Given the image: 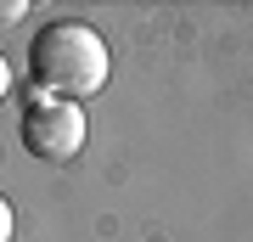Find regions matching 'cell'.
I'll list each match as a JSON object with an SVG mask.
<instances>
[{
  "label": "cell",
  "mask_w": 253,
  "mask_h": 242,
  "mask_svg": "<svg viewBox=\"0 0 253 242\" xmlns=\"http://www.w3.org/2000/svg\"><path fill=\"white\" fill-rule=\"evenodd\" d=\"M23 146H28V158H45V163L79 158V146H84L79 101H34L23 113Z\"/></svg>",
  "instance_id": "obj_2"
},
{
  "label": "cell",
  "mask_w": 253,
  "mask_h": 242,
  "mask_svg": "<svg viewBox=\"0 0 253 242\" xmlns=\"http://www.w3.org/2000/svg\"><path fill=\"white\" fill-rule=\"evenodd\" d=\"M28 73H34L40 90H56V101H79V96H96L107 85L113 56H107V40L90 23L56 17L28 45Z\"/></svg>",
  "instance_id": "obj_1"
},
{
  "label": "cell",
  "mask_w": 253,
  "mask_h": 242,
  "mask_svg": "<svg viewBox=\"0 0 253 242\" xmlns=\"http://www.w3.org/2000/svg\"><path fill=\"white\" fill-rule=\"evenodd\" d=\"M23 11H28V6H23V0H0V23H17V17H23Z\"/></svg>",
  "instance_id": "obj_4"
},
{
  "label": "cell",
  "mask_w": 253,
  "mask_h": 242,
  "mask_svg": "<svg viewBox=\"0 0 253 242\" xmlns=\"http://www.w3.org/2000/svg\"><path fill=\"white\" fill-rule=\"evenodd\" d=\"M11 231H17V214H11V203L0 197V242H11Z\"/></svg>",
  "instance_id": "obj_3"
},
{
  "label": "cell",
  "mask_w": 253,
  "mask_h": 242,
  "mask_svg": "<svg viewBox=\"0 0 253 242\" xmlns=\"http://www.w3.org/2000/svg\"><path fill=\"white\" fill-rule=\"evenodd\" d=\"M6 96H11V62L0 56V101H6Z\"/></svg>",
  "instance_id": "obj_5"
}]
</instances>
